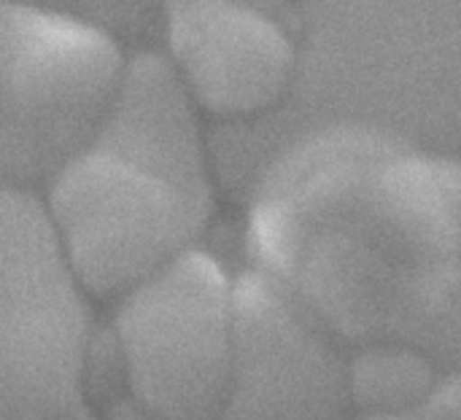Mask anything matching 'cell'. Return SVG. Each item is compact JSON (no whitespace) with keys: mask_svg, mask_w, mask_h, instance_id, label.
Segmentation results:
<instances>
[{"mask_svg":"<svg viewBox=\"0 0 461 420\" xmlns=\"http://www.w3.org/2000/svg\"><path fill=\"white\" fill-rule=\"evenodd\" d=\"M443 370L408 343L381 340L351 348L348 391L359 413L411 418L419 416Z\"/></svg>","mask_w":461,"mask_h":420,"instance_id":"cell-9","label":"cell"},{"mask_svg":"<svg viewBox=\"0 0 461 420\" xmlns=\"http://www.w3.org/2000/svg\"><path fill=\"white\" fill-rule=\"evenodd\" d=\"M213 420H216V418H213ZM219 420H221V418H219Z\"/></svg>","mask_w":461,"mask_h":420,"instance_id":"cell-17","label":"cell"},{"mask_svg":"<svg viewBox=\"0 0 461 420\" xmlns=\"http://www.w3.org/2000/svg\"><path fill=\"white\" fill-rule=\"evenodd\" d=\"M105 30L122 43L162 27V0H24Z\"/></svg>","mask_w":461,"mask_h":420,"instance_id":"cell-10","label":"cell"},{"mask_svg":"<svg viewBox=\"0 0 461 420\" xmlns=\"http://www.w3.org/2000/svg\"><path fill=\"white\" fill-rule=\"evenodd\" d=\"M243 197L249 264L348 348L394 340L461 367V154L316 127L278 146Z\"/></svg>","mask_w":461,"mask_h":420,"instance_id":"cell-1","label":"cell"},{"mask_svg":"<svg viewBox=\"0 0 461 420\" xmlns=\"http://www.w3.org/2000/svg\"><path fill=\"white\" fill-rule=\"evenodd\" d=\"M249 3H254L259 8H267L273 13H281V16H286L292 22V3L294 0H249Z\"/></svg>","mask_w":461,"mask_h":420,"instance_id":"cell-15","label":"cell"},{"mask_svg":"<svg viewBox=\"0 0 461 420\" xmlns=\"http://www.w3.org/2000/svg\"><path fill=\"white\" fill-rule=\"evenodd\" d=\"M130 54L100 27L24 0H3V186L41 192L97 140L119 97Z\"/></svg>","mask_w":461,"mask_h":420,"instance_id":"cell-3","label":"cell"},{"mask_svg":"<svg viewBox=\"0 0 461 420\" xmlns=\"http://www.w3.org/2000/svg\"><path fill=\"white\" fill-rule=\"evenodd\" d=\"M38 194L92 297L119 299L194 248L213 216L211 194L100 140Z\"/></svg>","mask_w":461,"mask_h":420,"instance_id":"cell-4","label":"cell"},{"mask_svg":"<svg viewBox=\"0 0 461 420\" xmlns=\"http://www.w3.org/2000/svg\"><path fill=\"white\" fill-rule=\"evenodd\" d=\"M130 391V370L113 326H95L81 372L84 399L95 407H105Z\"/></svg>","mask_w":461,"mask_h":420,"instance_id":"cell-11","label":"cell"},{"mask_svg":"<svg viewBox=\"0 0 461 420\" xmlns=\"http://www.w3.org/2000/svg\"><path fill=\"white\" fill-rule=\"evenodd\" d=\"M162 51L203 113L224 124L276 113L297 81L292 22L249 0H162Z\"/></svg>","mask_w":461,"mask_h":420,"instance_id":"cell-8","label":"cell"},{"mask_svg":"<svg viewBox=\"0 0 461 420\" xmlns=\"http://www.w3.org/2000/svg\"><path fill=\"white\" fill-rule=\"evenodd\" d=\"M351 348L276 275H235L232 372L221 420H346Z\"/></svg>","mask_w":461,"mask_h":420,"instance_id":"cell-7","label":"cell"},{"mask_svg":"<svg viewBox=\"0 0 461 420\" xmlns=\"http://www.w3.org/2000/svg\"><path fill=\"white\" fill-rule=\"evenodd\" d=\"M54 420H103V416L95 413V405H89L86 399H81L78 405H73L70 410H65L62 416H57Z\"/></svg>","mask_w":461,"mask_h":420,"instance_id":"cell-14","label":"cell"},{"mask_svg":"<svg viewBox=\"0 0 461 420\" xmlns=\"http://www.w3.org/2000/svg\"><path fill=\"white\" fill-rule=\"evenodd\" d=\"M297 81L257 121L227 124L213 151L232 192L289 138L365 127L411 146L461 154V0H294Z\"/></svg>","mask_w":461,"mask_h":420,"instance_id":"cell-2","label":"cell"},{"mask_svg":"<svg viewBox=\"0 0 461 420\" xmlns=\"http://www.w3.org/2000/svg\"><path fill=\"white\" fill-rule=\"evenodd\" d=\"M130 389L165 420L221 418L235 340V275L194 246L119 297L111 321Z\"/></svg>","mask_w":461,"mask_h":420,"instance_id":"cell-6","label":"cell"},{"mask_svg":"<svg viewBox=\"0 0 461 420\" xmlns=\"http://www.w3.org/2000/svg\"><path fill=\"white\" fill-rule=\"evenodd\" d=\"M89 289L73 270L38 192L3 186L0 416L54 420L78 405L92 340Z\"/></svg>","mask_w":461,"mask_h":420,"instance_id":"cell-5","label":"cell"},{"mask_svg":"<svg viewBox=\"0 0 461 420\" xmlns=\"http://www.w3.org/2000/svg\"><path fill=\"white\" fill-rule=\"evenodd\" d=\"M416 418L461 420V367L443 370Z\"/></svg>","mask_w":461,"mask_h":420,"instance_id":"cell-12","label":"cell"},{"mask_svg":"<svg viewBox=\"0 0 461 420\" xmlns=\"http://www.w3.org/2000/svg\"><path fill=\"white\" fill-rule=\"evenodd\" d=\"M389 420H421V418H416V416H411V418H389Z\"/></svg>","mask_w":461,"mask_h":420,"instance_id":"cell-16","label":"cell"},{"mask_svg":"<svg viewBox=\"0 0 461 420\" xmlns=\"http://www.w3.org/2000/svg\"><path fill=\"white\" fill-rule=\"evenodd\" d=\"M103 420H165L159 413H154L143 399H138L132 391L113 399L103 407Z\"/></svg>","mask_w":461,"mask_h":420,"instance_id":"cell-13","label":"cell"}]
</instances>
